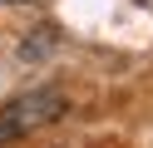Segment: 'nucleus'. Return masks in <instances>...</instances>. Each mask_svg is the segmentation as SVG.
Masks as SVG:
<instances>
[{
    "label": "nucleus",
    "instance_id": "obj_1",
    "mask_svg": "<svg viewBox=\"0 0 153 148\" xmlns=\"http://www.w3.org/2000/svg\"><path fill=\"white\" fill-rule=\"evenodd\" d=\"M59 114H64L59 89H30V94L0 104V143H15V138L35 133V128H50Z\"/></svg>",
    "mask_w": 153,
    "mask_h": 148
},
{
    "label": "nucleus",
    "instance_id": "obj_2",
    "mask_svg": "<svg viewBox=\"0 0 153 148\" xmlns=\"http://www.w3.org/2000/svg\"><path fill=\"white\" fill-rule=\"evenodd\" d=\"M0 5H20V0H0Z\"/></svg>",
    "mask_w": 153,
    "mask_h": 148
}]
</instances>
